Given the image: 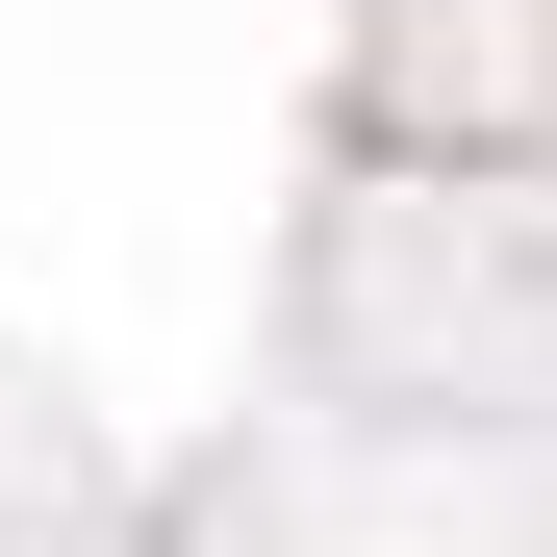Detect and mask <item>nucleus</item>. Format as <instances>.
I'll return each instance as SVG.
<instances>
[]
</instances>
